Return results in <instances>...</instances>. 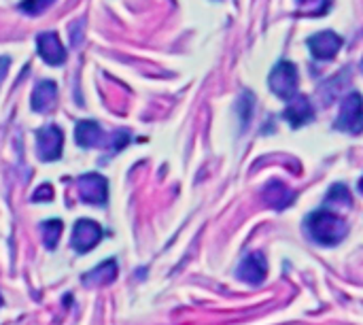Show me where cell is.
Segmentation results:
<instances>
[{"instance_id":"6da1fadb","label":"cell","mask_w":363,"mask_h":325,"mask_svg":"<svg viewBox=\"0 0 363 325\" xmlns=\"http://www.w3.org/2000/svg\"><path fill=\"white\" fill-rule=\"evenodd\" d=\"M306 234L319 245H338L346 236V222L331 210H314L306 217Z\"/></svg>"},{"instance_id":"7a4b0ae2","label":"cell","mask_w":363,"mask_h":325,"mask_svg":"<svg viewBox=\"0 0 363 325\" xmlns=\"http://www.w3.org/2000/svg\"><path fill=\"white\" fill-rule=\"evenodd\" d=\"M336 130L346 134L363 132V96L359 91H352L344 98L340 115L336 120Z\"/></svg>"},{"instance_id":"3957f363","label":"cell","mask_w":363,"mask_h":325,"mask_svg":"<svg viewBox=\"0 0 363 325\" xmlns=\"http://www.w3.org/2000/svg\"><path fill=\"white\" fill-rule=\"evenodd\" d=\"M268 83H270V89L274 96H279L283 100H291L298 94V68H295V64L281 60L272 68Z\"/></svg>"},{"instance_id":"277c9868","label":"cell","mask_w":363,"mask_h":325,"mask_svg":"<svg viewBox=\"0 0 363 325\" xmlns=\"http://www.w3.org/2000/svg\"><path fill=\"white\" fill-rule=\"evenodd\" d=\"M64 132L58 126H45L37 130V153L43 162H53L62 155Z\"/></svg>"},{"instance_id":"5b68a950","label":"cell","mask_w":363,"mask_h":325,"mask_svg":"<svg viewBox=\"0 0 363 325\" xmlns=\"http://www.w3.org/2000/svg\"><path fill=\"white\" fill-rule=\"evenodd\" d=\"M37 49H39L41 58L51 66H60L66 62V47L62 45V41L56 32H41L37 37Z\"/></svg>"},{"instance_id":"8992f818","label":"cell","mask_w":363,"mask_h":325,"mask_svg":"<svg viewBox=\"0 0 363 325\" xmlns=\"http://www.w3.org/2000/svg\"><path fill=\"white\" fill-rule=\"evenodd\" d=\"M308 47L317 60H331L342 49V39L331 30H323V32H317L314 37H310Z\"/></svg>"},{"instance_id":"52a82bcc","label":"cell","mask_w":363,"mask_h":325,"mask_svg":"<svg viewBox=\"0 0 363 325\" xmlns=\"http://www.w3.org/2000/svg\"><path fill=\"white\" fill-rule=\"evenodd\" d=\"M266 274H268V264H266L264 253H260V251L251 253L238 266V276L249 285H260L266 279Z\"/></svg>"},{"instance_id":"ba28073f","label":"cell","mask_w":363,"mask_h":325,"mask_svg":"<svg viewBox=\"0 0 363 325\" xmlns=\"http://www.w3.org/2000/svg\"><path fill=\"white\" fill-rule=\"evenodd\" d=\"M100 236H102V230H100V226L96 222L81 219V222H77V226L72 230L70 243H72V247L77 251H89L100 241Z\"/></svg>"},{"instance_id":"9c48e42d","label":"cell","mask_w":363,"mask_h":325,"mask_svg":"<svg viewBox=\"0 0 363 325\" xmlns=\"http://www.w3.org/2000/svg\"><path fill=\"white\" fill-rule=\"evenodd\" d=\"M81 200L89 204H104L106 202V181L100 174H85L79 181Z\"/></svg>"},{"instance_id":"30bf717a","label":"cell","mask_w":363,"mask_h":325,"mask_svg":"<svg viewBox=\"0 0 363 325\" xmlns=\"http://www.w3.org/2000/svg\"><path fill=\"white\" fill-rule=\"evenodd\" d=\"M312 117H314V113H312V106H310L308 98L295 94V96L291 98V102L287 104V108H285V120H287L293 128H302V126L308 124Z\"/></svg>"},{"instance_id":"8fae6325","label":"cell","mask_w":363,"mask_h":325,"mask_svg":"<svg viewBox=\"0 0 363 325\" xmlns=\"http://www.w3.org/2000/svg\"><path fill=\"white\" fill-rule=\"evenodd\" d=\"M58 100V85L53 81H41L32 91V108L37 113H47L56 106Z\"/></svg>"},{"instance_id":"7c38bea8","label":"cell","mask_w":363,"mask_h":325,"mask_svg":"<svg viewBox=\"0 0 363 325\" xmlns=\"http://www.w3.org/2000/svg\"><path fill=\"white\" fill-rule=\"evenodd\" d=\"M262 198H264V202H266L268 206L281 210V208H285V206H289V204L293 202V191H291L283 181H276V179H274V181H270V183L264 187Z\"/></svg>"},{"instance_id":"4fadbf2b","label":"cell","mask_w":363,"mask_h":325,"mask_svg":"<svg viewBox=\"0 0 363 325\" xmlns=\"http://www.w3.org/2000/svg\"><path fill=\"white\" fill-rule=\"evenodd\" d=\"M75 139L81 147H100L106 145V136L96 122H79L75 128Z\"/></svg>"},{"instance_id":"5bb4252c","label":"cell","mask_w":363,"mask_h":325,"mask_svg":"<svg viewBox=\"0 0 363 325\" xmlns=\"http://www.w3.org/2000/svg\"><path fill=\"white\" fill-rule=\"evenodd\" d=\"M53 3H56V0H22V3H20V11H24L26 15H41Z\"/></svg>"},{"instance_id":"9a60e30c","label":"cell","mask_w":363,"mask_h":325,"mask_svg":"<svg viewBox=\"0 0 363 325\" xmlns=\"http://www.w3.org/2000/svg\"><path fill=\"white\" fill-rule=\"evenodd\" d=\"M327 204L331 206H350V193L344 185H333L329 191H327Z\"/></svg>"},{"instance_id":"2e32d148","label":"cell","mask_w":363,"mask_h":325,"mask_svg":"<svg viewBox=\"0 0 363 325\" xmlns=\"http://www.w3.org/2000/svg\"><path fill=\"white\" fill-rule=\"evenodd\" d=\"M298 7L302 9V13L308 15H323L327 11V0H295Z\"/></svg>"},{"instance_id":"e0dca14e","label":"cell","mask_w":363,"mask_h":325,"mask_svg":"<svg viewBox=\"0 0 363 325\" xmlns=\"http://www.w3.org/2000/svg\"><path fill=\"white\" fill-rule=\"evenodd\" d=\"M43 232H45V243H47V247L53 249L56 243H58V238H60V234H62V222L53 219V222L43 224Z\"/></svg>"},{"instance_id":"ac0fdd59","label":"cell","mask_w":363,"mask_h":325,"mask_svg":"<svg viewBox=\"0 0 363 325\" xmlns=\"http://www.w3.org/2000/svg\"><path fill=\"white\" fill-rule=\"evenodd\" d=\"M128 143H130V134H128L126 130H119V132H115V134L110 136V147H113L115 151L124 149Z\"/></svg>"},{"instance_id":"d6986e66","label":"cell","mask_w":363,"mask_h":325,"mask_svg":"<svg viewBox=\"0 0 363 325\" xmlns=\"http://www.w3.org/2000/svg\"><path fill=\"white\" fill-rule=\"evenodd\" d=\"M32 200H34V202H39V200H51V187H49V185H43V187L34 193Z\"/></svg>"},{"instance_id":"ffe728a7","label":"cell","mask_w":363,"mask_h":325,"mask_svg":"<svg viewBox=\"0 0 363 325\" xmlns=\"http://www.w3.org/2000/svg\"><path fill=\"white\" fill-rule=\"evenodd\" d=\"M9 64H11V60H9L7 56L0 58V83H3V79H5V75H7V70H9Z\"/></svg>"},{"instance_id":"44dd1931","label":"cell","mask_w":363,"mask_h":325,"mask_svg":"<svg viewBox=\"0 0 363 325\" xmlns=\"http://www.w3.org/2000/svg\"><path fill=\"white\" fill-rule=\"evenodd\" d=\"M359 191H361V193H363V179H361V181H359Z\"/></svg>"},{"instance_id":"7402d4cb","label":"cell","mask_w":363,"mask_h":325,"mask_svg":"<svg viewBox=\"0 0 363 325\" xmlns=\"http://www.w3.org/2000/svg\"><path fill=\"white\" fill-rule=\"evenodd\" d=\"M361 70H363V62H361Z\"/></svg>"}]
</instances>
